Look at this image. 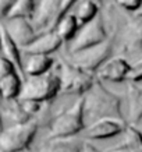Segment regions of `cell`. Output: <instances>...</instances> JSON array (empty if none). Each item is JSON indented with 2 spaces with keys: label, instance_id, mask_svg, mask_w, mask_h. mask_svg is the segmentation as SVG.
Returning <instances> with one entry per match:
<instances>
[{
  "label": "cell",
  "instance_id": "cell-1",
  "mask_svg": "<svg viewBox=\"0 0 142 152\" xmlns=\"http://www.w3.org/2000/svg\"><path fill=\"white\" fill-rule=\"evenodd\" d=\"M84 119L87 126L103 119L127 123V119L121 112V98L106 88L99 80H96L84 95Z\"/></svg>",
  "mask_w": 142,
  "mask_h": 152
},
{
  "label": "cell",
  "instance_id": "cell-2",
  "mask_svg": "<svg viewBox=\"0 0 142 152\" xmlns=\"http://www.w3.org/2000/svg\"><path fill=\"white\" fill-rule=\"evenodd\" d=\"M84 119V96L75 98L70 106L59 110L47 121V138H70L77 137L85 130Z\"/></svg>",
  "mask_w": 142,
  "mask_h": 152
},
{
  "label": "cell",
  "instance_id": "cell-3",
  "mask_svg": "<svg viewBox=\"0 0 142 152\" xmlns=\"http://www.w3.org/2000/svg\"><path fill=\"white\" fill-rule=\"evenodd\" d=\"M57 73L60 78L59 95H73L75 98L84 96L96 81L95 74L79 69L70 60H60Z\"/></svg>",
  "mask_w": 142,
  "mask_h": 152
},
{
  "label": "cell",
  "instance_id": "cell-4",
  "mask_svg": "<svg viewBox=\"0 0 142 152\" xmlns=\"http://www.w3.org/2000/svg\"><path fill=\"white\" fill-rule=\"evenodd\" d=\"M60 94V78L57 70L49 73L27 77L24 80L21 95L18 99H31L41 103H50Z\"/></svg>",
  "mask_w": 142,
  "mask_h": 152
},
{
  "label": "cell",
  "instance_id": "cell-5",
  "mask_svg": "<svg viewBox=\"0 0 142 152\" xmlns=\"http://www.w3.org/2000/svg\"><path fill=\"white\" fill-rule=\"evenodd\" d=\"M39 130L36 119L24 124L4 127L0 133V152H23L29 149Z\"/></svg>",
  "mask_w": 142,
  "mask_h": 152
},
{
  "label": "cell",
  "instance_id": "cell-6",
  "mask_svg": "<svg viewBox=\"0 0 142 152\" xmlns=\"http://www.w3.org/2000/svg\"><path fill=\"white\" fill-rule=\"evenodd\" d=\"M113 48H114V34L107 38L106 41L98 43V45H93V46L82 49V50L74 52V53H68L67 60H70L73 64H75L79 69L95 74L96 70L106 60L110 59Z\"/></svg>",
  "mask_w": 142,
  "mask_h": 152
},
{
  "label": "cell",
  "instance_id": "cell-7",
  "mask_svg": "<svg viewBox=\"0 0 142 152\" xmlns=\"http://www.w3.org/2000/svg\"><path fill=\"white\" fill-rule=\"evenodd\" d=\"M107 38L109 35L106 31L105 18H103L102 13H99L89 23L79 27L75 37L67 43V53H74V52L91 48L93 45H98V43L106 41Z\"/></svg>",
  "mask_w": 142,
  "mask_h": 152
},
{
  "label": "cell",
  "instance_id": "cell-8",
  "mask_svg": "<svg viewBox=\"0 0 142 152\" xmlns=\"http://www.w3.org/2000/svg\"><path fill=\"white\" fill-rule=\"evenodd\" d=\"M123 57H133L134 61L142 59V17L130 15L121 35Z\"/></svg>",
  "mask_w": 142,
  "mask_h": 152
},
{
  "label": "cell",
  "instance_id": "cell-9",
  "mask_svg": "<svg viewBox=\"0 0 142 152\" xmlns=\"http://www.w3.org/2000/svg\"><path fill=\"white\" fill-rule=\"evenodd\" d=\"M1 25L21 50L24 48H27L38 37V32L33 27L32 21L28 18H21V17L6 18L1 21Z\"/></svg>",
  "mask_w": 142,
  "mask_h": 152
},
{
  "label": "cell",
  "instance_id": "cell-10",
  "mask_svg": "<svg viewBox=\"0 0 142 152\" xmlns=\"http://www.w3.org/2000/svg\"><path fill=\"white\" fill-rule=\"evenodd\" d=\"M131 64L128 60L123 57V56H114L110 57L103 63V64L96 70L95 77L99 81H106V83H124L127 81V75H128Z\"/></svg>",
  "mask_w": 142,
  "mask_h": 152
},
{
  "label": "cell",
  "instance_id": "cell-11",
  "mask_svg": "<svg viewBox=\"0 0 142 152\" xmlns=\"http://www.w3.org/2000/svg\"><path fill=\"white\" fill-rule=\"evenodd\" d=\"M60 0H39L32 17V24L38 34L55 29L57 24Z\"/></svg>",
  "mask_w": 142,
  "mask_h": 152
},
{
  "label": "cell",
  "instance_id": "cell-12",
  "mask_svg": "<svg viewBox=\"0 0 142 152\" xmlns=\"http://www.w3.org/2000/svg\"><path fill=\"white\" fill-rule=\"evenodd\" d=\"M127 127V123L119 121L113 119L98 120L95 123L87 126L82 131V140L91 141V140H107L117 137L124 133Z\"/></svg>",
  "mask_w": 142,
  "mask_h": 152
},
{
  "label": "cell",
  "instance_id": "cell-13",
  "mask_svg": "<svg viewBox=\"0 0 142 152\" xmlns=\"http://www.w3.org/2000/svg\"><path fill=\"white\" fill-rule=\"evenodd\" d=\"M64 42L56 34L55 29L45 31L38 34V37L33 39L27 48L23 49V55H47L50 56L56 52Z\"/></svg>",
  "mask_w": 142,
  "mask_h": 152
},
{
  "label": "cell",
  "instance_id": "cell-14",
  "mask_svg": "<svg viewBox=\"0 0 142 152\" xmlns=\"http://www.w3.org/2000/svg\"><path fill=\"white\" fill-rule=\"evenodd\" d=\"M127 124H139L142 121V85L138 83H127Z\"/></svg>",
  "mask_w": 142,
  "mask_h": 152
},
{
  "label": "cell",
  "instance_id": "cell-15",
  "mask_svg": "<svg viewBox=\"0 0 142 152\" xmlns=\"http://www.w3.org/2000/svg\"><path fill=\"white\" fill-rule=\"evenodd\" d=\"M85 140L78 137L70 138H46L41 145L39 152H85Z\"/></svg>",
  "mask_w": 142,
  "mask_h": 152
},
{
  "label": "cell",
  "instance_id": "cell-16",
  "mask_svg": "<svg viewBox=\"0 0 142 152\" xmlns=\"http://www.w3.org/2000/svg\"><path fill=\"white\" fill-rule=\"evenodd\" d=\"M56 60L47 55H24V74L27 77H36L52 71Z\"/></svg>",
  "mask_w": 142,
  "mask_h": 152
},
{
  "label": "cell",
  "instance_id": "cell-17",
  "mask_svg": "<svg viewBox=\"0 0 142 152\" xmlns=\"http://www.w3.org/2000/svg\"><path fill=\"white\" fill-rule=\"evenodd\" d=\"M0 55L6 57L10 63L15 67L17 73L25 80V74H24V56L23 50L17 46V43L10 38V35L6 32V29L1 25V52Z\"/></svg>",
  "mask_w": 142,
  "mask_h": 152
},
{
  "label": "cell",
  "instance_id": "cell-18",
  "mask_svg": "<svg viewBox=\"0 0 142 152\" xmlns=\"http://www.w3.org/2000/svg\"><path fill=\"white\" fill-rule=\"evenodd\" d=\"M23 84H24V78L17 71H13L9 75L0 78V96H1V102L18 99L20 95H21Z\"/></svg>",
  "mask_w": 142,
  "mask_h": 152
},
{
  "label": "cell",
  "instance_id": "cell-19",
  "mask_svg": "<svg viewBox=\"0 0 142 152\" xmlns=\"http://www.w3.org/2000/svg\"><path fill=\"white\" fill-rule=\"evenodd\" d=\"M1 113L7 117L11 126L13 124H24V123H28V121H31L29 116L25 113V110L23 109V106H21V102L20 99H14V101H3L1 103Z\"/></svg>",
  "mask_w": 142,
  "mask_h": 152
},
{
  "label": "cell",
  "instance_id": "cell-20",
  "mask_svg": "<svg viewBox=\"0 0 142 152\" xmlns=\"http://www.w3.org/2000/svg\"><path fill=\"white\" fill-rule=\"evenodd\" d=\"M123 135V141L113 149L116 151L124 149L125 152H142V133L137 129V126L127 124Z\"/></svg>",
  "mask_w": 142,
  "mask_h": 152
},
{
  "label": "cell",
  "instance_id": "cell-21",
  "mask_svg": "<svg viewBox=\"0 0 142 152\" xmlns=\"http://www.w3.org/2000/svg\"><path fill=\"white\" fill-rule=\"evenodd\" d=\"M100 13V7L98 4H95L91 0H79L75 6L74 10V15L78 21V25L81 27L84 24L89 23L91 20H93L98 14Z\"/></svg>",
  "mask_w": 142,
  "mask_h": 152
},
{
  "label": "cell",
  "instance_id": "cell-22",
  "mask_svg": "<svg viewBox=\"0 0 142 152\" xmlns=\"http://www.w3.org/2000/svg\"><path fill=\"white\" fill-rule=\"evenodd\" d=\"M78 29H79V25H78L77 18H75L74 14H70V13L67 15H64L55 27L56 34L63 39V42H67V43L75 37Z\"/></svg>",
  "mask_w": 142,
  "mask_h": 152
},
{
  "label": "cell",
  "instance_id": "cell-23",
  "mask_svg": "<svg viewBox=\"0 0 142 152\" xmlns=\"http://www.w3.org/2000/svg\"><path fill=\"white\" fill-rule=\"evenodd\" d=\"M35 9H36V1L35 0H17L14 7L11 9L9 15H7V18L21 17V18L32 20Z\"/></svg>",
  "mask_w": 142,
  "mask_h": 152
},
{
  "label": "cell",
  "instance_id": "cell-24",
  "mask_svg": "<svg viewBox=\"0 0 142 152\" xmlns=\"http://www.w3.org/2000/svg\"><path fill=\"white\" fill-rule=\"evenodd\" d=\"M139 81H142V59L134 61L127 75V83H139Z\"/></svg>",
  "mask_w": 142,
  "mask_h": 152
},
{
  "label": "cell",
  "instance_id": "cell-25",
  "mask_svg": "<svg viewBox=\"0 0 142 152\" xmlns=\"http://www.w3.org/2000/svg\"><path fill=\"white\" fill-rule=\"evenodd\" d=\"M114 3L124 11H128L130 14H134L138 11L141 6V0H114Z\"/></svg>",
  "mask_w": 142,
  "mask_h": 152
},
{
  "label": "cell",
  "instance_id": "cell-26",
  "mask_svg": "<svg viewBox=\"0 0 142 152\" xmlns=\"http://www.w3.org/2000/svg\"><path fill=\"white\" fill-rule=\"evenodd\" d=\"M79 0H60V9H59V17H57V23L63 18L64 15L68 14V11L71 10V7L77 6V3Z\"/></svg>",
  "mask_w": 142,
  "mask_h": 152
},
{
  "label": "cell",
  "instance_id": "cell-27",
  "mask_svg": "<svg viewBox=\"0 0 142 152\" xmlns=\"http://www.w3.org/2000/svg\"><path fill=\"white\" fill-rule=\"evenodd\" d=\"M17 0H0V23L4 18H7L9 13L14 7Z\"/></svg>",
  "mask_w": 142,
  "mask_h": 152
},
{
  "label": "cell",
  "instance_id": "cell-28",
  "mask_svg": "<svg viewBox=\"0 0 142 152\" xmlns=\"http://www.w3.org/2000/svg\"><path fill=\"white\" fill-rule=\"evenodd\" d=\"M13 71H17L15 67H14L6 57H3V56L0 55V78H3V77H6V75H9V74L13 73Z\"/></svg>",
  "mask_w": 142,
  "mask_h": 152
},
{
  "label": "cell",
  "instance_id": "cell-29",
  "mask_svg": "<svg viewBox=\"0 0 142 152\" xmlns=\"http://www.w3.org/2000/svg\"><path fill=\"white\" fill-rule=\"evenodd\" d=\"M4 129V121H3V113H1V109H0V133Z\"/></svg>",
  "mask_w": 142,
  "mask_h": 152
},
{
  "label": "cell",
  "instance_id": "cell-30",
  "mask_svg": "<svg viewBox=\"0 0 142 152\" xmlns=\"http://www.w3.org/2000/svg\"><path fill=\"white\" fill-rule=\"evenodd\" d=\"M133 15H137V17H142V0H141V6H139L138 11H135V13H134Z\"/></svg>",
  "mask_w": 142,
  "mask_h": 152
},
{
  "label": "cell",
  "instance_id": "cell-31",
  "mask_svg": "<svg viewBox=\"0 0 142 152\" xmlns=\"http://www.w3.org/2000/svg\"><path fill=\"white\" fill-rule=\"evenodd\" d=\"M91 1H93L95 4H98L99 7H102V3H103V0H91Z\"/></svg>",
  "mask_w": 142,
  "mask_h": 152
},
{
  "label": "cell",
  "instance_id": "cell-32",
  "mask_svg": "<svg viewBox=\"0 0 142 152\" xmlns=\"http://www.w3.org/2000/svg\"><path fill=\"white\" fill-rule=\"evenodd\" d=\"M0 52H1V23H0Z\"/></svg>",
  "mask_w": 142,
  "mask_h": 152
},
{
  "label": "cell",
  "instance_id": "cell-33",
  "mask_svg": "<svg viewBox=\"0 0 142 152\" xmlns=\"http://www.w3.org/2000/svg\"><path fill=\"white\" fill-rule=\"evenodd\" d=\"M85 152H96L95 149H93V147H89V149H87Z\"/></svg>",
  "mask_w": 142,
  "mask_h": 152
},
{
  "label": "cell",
  "instance_id": "cell-34",
  "mask_svg": "<svg viewBox=\"0 0 142 152\" xmlns=\"http://www.w3.org/2000/svg\"><path fill=\"white\" fill-rule=\"evenodd\" d=\"M106 152H121V151H116V149H109V151H106Z\"/></svg>",
  "mask_w": 142,
  "mask_h": 152
},
{
  "label": "cell",
  "instance_id": "cell-35",
  "mask_svg": "<svg viewBox=\"0 0 142 152\" xmlns=\"http://www.w3.org/2000/svg\"><path fill=\"white\" fill-rule=\"evenodd\" d=\"M0 102H1V96H0Z\"/></svg>",
  "mask_w": 142,
  "mask_h": 152
}]
</instances>
